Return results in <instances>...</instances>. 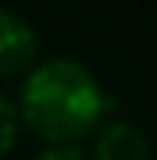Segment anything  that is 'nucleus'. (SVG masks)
I'll use <instances>...</instances> for the list:
<instances>
[{"instance_id":"obj_2","label":"nucleus","mask_w":157,"mask_h":160,"mask_svg":"<svg viewBox=\"0 0 157 160\" xmlns=\"http://www.w3.org/2000/svg\"><path fill=\"white\" fill-rule=\"evenodd\" d=\"M39 52L36 30L20 13L0 10V78H10L17 72H30Z\"/></svg>"},{"instance_id":"obj_4","label":"nucleus","mask_w":157,"mask_h":160,"mask_svg":"<svg viewBox=\"0 0 157 160\" xmlns=\"http://www.w3.org/2000/svg\"><path fill=\"white\" fill-rule=\"evenodd\" d=\"M20 128H23V121H20L17 105H13V101H7L3 95H0V157L10 154V150L17 147Z\"/></svg>"},{"instance_id":"obj_1","label":"nucleus","mask_w":157,"mask_h":160,"mask_svg":"<svg viewBox=\"0 0 157 160\" xmlns=\"http://www.w3.org/2000/svg\"><path fill=\"white\" fill-rule=\"evenodd\" d=\"M111 98L89 65L75 59H49L26 72L20 85V121L53 147L82 141L105 121Z\"/></svg>"},{"instance_id":"obj_3","label":"nucleus","mask_w":157,"mask_h":160,"mask_svg":"<svg viewBox=\"0 0 157 160\" xmlns=\"http://www.w3.org/2000/svg\"><path fill=\"white\" fill-rule=\"evenodd\" d=\"M89 160H151V144L144 131L128 121H108L95 137Z\"/></svg>"},{"instance_id":"obj_5","label":"nucleus","mask_w":157,"mask_h":160,"mask_svg":"<svg viewBox=\"0 0 157 160\" xmlns=\"http://www.w3.org/2000/svg\"><path fill=\"white\" fill-rule=\"evenodd\" d=\"M36 160H89L78 147H69V144H62V147H46Z\"/></svg>"}]
</instances>
